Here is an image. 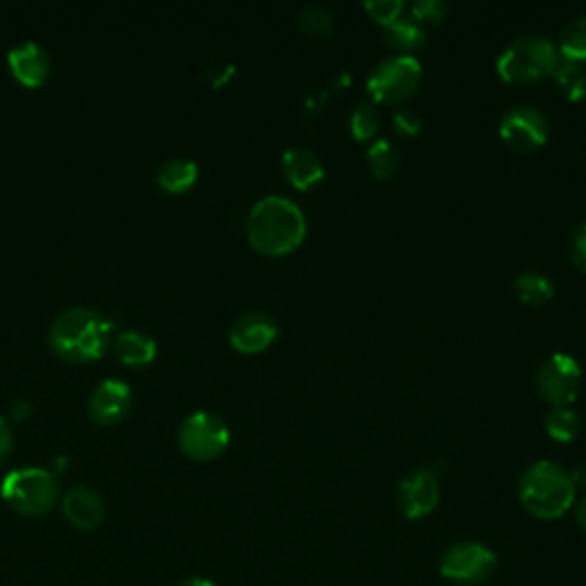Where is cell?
<instances>
[{
  "label": "cell",
  "mask_w": 586,
  "mask_h": 586,
  "mask_svg": "<svg viewBox=\"0 0 586 586\" xmlns=\"http://www.w3.org/2000/svg\"><path fill=\"white\" fill-rule=\"evenodd\" d=\"M197 177H199V165L193 159L174 156L159 167L156 182L167 193H186L195 186Z\"/></svg>",
  "instance_id": "cell-20"
},
{
  "label": "cell",
  "mask_w": 586,
  "mask_h": 586,
  "mask_svg": "<svg viewBox=\"0 0 586 586\" xmlns=\"http://www.w3.org/2000/svg\"><path fill=\"white\" fill-rule=\"evenodd\" d=\"M534 386L539 397L550 403V408L571 405L582 390V367L564 350L550 354L536 369Z\"/></svg>",
  "instance_id": "cell-9"
},
{
  "label": "cell",
  "mask_w": 586,
  "mask_h": 586,
  "mask_svg": "<svg viewBox=\"0 0 586 586\" xmlns=\"http://www.w3.org/2000/svg\"><path fill=\"white\" fill-rule=\"evenodd\" d=\"M365 12L373 23L386 28L405 14V3L403 0H369L365 3Z\"/></svg>",
  "instance_id": "cell-27"
},
{
  "label": "cell",
  "mask_w": 586,
  "mask_h": 586,
  "mask_svg": "<svg viewBox=\"0 0 586 586\" xmlns=\"http://www.w3.org/2000/svg\"><path fill=\"white\" fill-rule=\"evenodd\" d=\"M133 403V390L122 378H106L90 394V413L101 424L120 422Z\"/></svg>",
  "instance_id": "cell-15"
},
{
  "label": "cell",
  "mask_w": 586,
  "mask_h": 586,
  "mask_svg": "<svg viewBox=\"0 0 586 586\" xmlns=\"http://www.w3.org/2000/svg\"><path fill=\"white\" fill-rule=\"evenodd\" d=\"M112 324L93 307H69L57 314L48 330L51 348L69 362H90L106 354Z\"/></svg>",
  "instance_id": "cell-2"
},
{
  "label": "cell",
  "mask_w": 586,
  "mask_h": 586,
  "mask_svg": "<svg viewBox=\"0 0 586 586\" xmlns=\"http://www.w3.org/2000/svg\"><path fill=\"white\" fill-rule=\"evenodd\" d=\"M500 138L516 152H536L550 138V122L541 108L532 104L511 106L500 120Z\"/></svg>",
  "instance_id": "cell-10"
},
{
  "label": "cell",
  "mask_w": 586,
  "mask_h": 586,
  "mask_svg": "<svg viewBox=\"0 0 586 586\" xmlns=\"http://www.w3.org/2000/svg\"><path fill=\"white\" fill-rule=\"evenodd\" d=\"M386 44L401 55H415L426 44V28L413 17H401L399 21L383 28Z\"/></svg>",
  "instance_id": "cell-17"
},
{
  "label": "cell",
  "mask_w": 586,
  "mask_h": 586,
  "mask_svg": "<svg viewBox=\"0 0 586 586\" xmlns=\"http://www.w3.org/2000/svg\"><path fill=\"white\" fill-rule=\"evenodd\" d=\"M177 586H216V584L211 579H207V577H191V579L180 582Z\"/></svg>",
  "instance_id": "cell-34"
},
{
  "label": "cell",
  "mask_w": 586,
  "mask_h": 586,
  "mask_svg": "<svg viewBox=\"0 0 586 586\" xmlns=\"http://www.w3.org/2000/svg\"><path fill=\"white\" fill-rule=\"evenodd\" d=\"M296 21L301 25V31L312 37H328L337 25L335 12L328 6H318V3L303 6L296 14Z\"/></svg>",
  "instance_id": "cell-25"
},
{
  "label": "cell",
  "mask_w": 586,
  "mask_h": 586,
  "mask_svg": "<svg viewBox=\"0 0 586 586\" xmlns=\"http://www.w3.org/2000/svg\"><path fill=\"white\" fill-rule=\"evenodd\" d=\"M410 14L408 17H413L417 23H443L447 12H449V6L445 3V0H415L413 6L408 8Z\"/></svg>",
  "instance_id": "cell-28"
},
{
  "label": "cell",
  "mask_w": 586,
  "mask_h": 586,
  "mask_svg": "<svg viewBox=\"0 0 586 586\" xmlns=\"http://www.w3.org/2000/svg\"><path fill=\"white\" fill-rule=\"evenodd\" d=\"M115 354L131 367L150 365L156 358V339L140 330H124L115 337Z\"/></svg>",
  "instance_id": "cell-18"
},
{
  "label": "cell",
  "mask_w": 586,
  "mask_h": 586,
  "mask_svg": "<svg viewBox=\"0 0 586 586\" xmlns=\"http://www.w3.org/2000/svg\"><path fill=\"white\" fill-rule=\"evenodd\" d=\"M0 495L23 516H44L57 500V481L46 467L25 465L6 475L0 484Z\"/></svg>",
  "instance_id": "cell-6"
},
{
  "label": "cell",
  "mask_w": 586,
  "mask_h": 586,
  "mask_svg": "<svg viewBox=\"0 0 586 586\" xmlns=\"http://www.w3.org/2000/svg\"><path fill=\"white\" fill-rule=\"evenodd\" d=\"M8 65L19 83L40 87L51 74V55L40 42L23 40L8 51Z\"/></svg>",
  "instance_id": "cell-13"
},
{
  "label": "cell",
  "mask_w": 586,
  "mask_h": 586,
  "mask_svg": "<svg viewBox=\"0 0 586 586\" xmlns=\"http://www.w3.org/2000/svg\"><path fill=\"white\" fill-rule=\"evenodd\" d=\"M552 78L568 101L577 104L586 99V67L584 65L562 61L560 65H556Z\"/></svg>",
  "instance_id": "cell-24"
},
{
  "label": "cell",
  "mask_w": 586,
  "mask_h": 586,
  "mask_svg": "<svg viewBox=\"0 0 586 586\" xmlns=\"http://www.w3.org/2000/svg\"><path fill=\"white\" fill-rule=\"evenodd\" d=\"M575 520L579 524V530L586 534V497H584V500H579V504L575 509Z\"/></svg>",
  "instance_id": "cell-33"
},
{
  "label": "cell",
  "mask_w": 586,
  "mask_h": 586,
  "mask_svg": "<svg viewBox=\"0 0 586 586\" xmlns=\"http://www.w3.org/2000/svg\"><path fill=\"white\" fill-rule=\"evenodd\" d=\"M424 76V67L417 55H388L376 63L367 76V93L371 104L380 106H399L415 97Z\"/></svg>",
  "instance_id": "cell-5"
},
{
  "label": "cell",
  "mask_w": 586,
  "mask_h": 586,
  "mask_svg": "<svg viewBox=\"0 0 586 586\" xmlns=\"http://www.w3.org/2000/svg\"><path fill=\"white\" fill-rule=\"evenodd\" d=\"M63 511H65V518L76 527V530H83V532L97 530L106 518L104 497L95 488H87V486H76L65 495Z\"/></svg>",
  "instance_id": "cell-16"
},
{
  "label": "cell",
  "mask_w": 586,
  "mask_h": 586,
  "mask_svg": "<svg viewBox=\"0 0 586 586\" xmlns=\"http://www.w3.org/2000/svg\"><path fill=\"white\" fill-rule=\"evenodd\" d=\"M12 443H14L12 426L6 417H0V463H3L8 458V454L12 452Z\"/></svg>",
  "instance_id": "cell-31"
},
{
  "label": "cell",
  "mask_w": 586,
  "mask_h": 586,
  "mask_svg": "<svg viewBox=\"0 0 586 586\" xmlns=\"http://www.w3.org/2000/svg\"><path fill=\"white\" fill-rule=\"evenodd\" d=\"M180 447L193 460H214L231 443L227 422L211 410H195L180 424Z\"/></svg>",
  "instance_id": "cell-7"
},
{
  "label": "cell",
  "mask_w": 586,
  "mask_h": 586,
  "mask_svg": "<svg viewBox=\"0 0 586 586\" xmlns=\"http://www.w3.org/2000/svg\"><path fill=\"white\" fill-rule=\"evenodd\" d=\"M278 335H280L278 321L269 312L252 310L234 318V324L229 328V344L243 356H257L271 348Z\"/></svg>",
  "instance_id": "cell-12"
},
{
  "label": "cell",
  "mask_w": 586,
  "mask_h": 586,
  "mask_svg": "<svg viewBox=\"0 0 586 586\" xmlns=\"http://www.w3.org/2000/svg\"><path fill=\"white\" fill-rule=\"evenodd\" d=\"M571 477H573V484H575V488L579 490H586V463L584 465H579L577 467V470L575 473H571Z\"/></svg>",
  "instance_id": "cell-32"
},
{
  "label": "cell",
  "mask_w": 586,
  "mask_h": 586,
  "mask_svg": "<svg viewBox=\"0 0 586 586\" xmlns=\"http://www.w3.org/2000/svg\"><path fill=\"white\" fill-rule=\"evenodd\" d=\"M367 165L378 182L392 180L401 165V154L397 150V144L390 138L371 140V144L367 146Z\"/></svg>",
  "instance_id": "cell-21"
},
{
  "label": "cell",
  "mask_w": 586,
  "mask_h": 586,
  "mask_svg": "<svg viewBox=\"0 0 586 586\" xmlns=\"http://www.w3.org/2000/svg\"><path fill=\"white\" fill-rule=\"evenodd\" d=\"M513 291L520 303L530 307H541L554 299L556 284L550 275L541 271H524L513 278Z\"/></svg>",
  "instance_id": "cell-19"
},
{
  "label": "cell",
  "mask_w": 586,
  "mask_h": 586,
  "mask_svg": "<svg viewBox=\"0 0 586 586\" xmlns=\"http://www.w3.org/2000/svg\"><path fill=\"white\" fill-rule=\"evenodd\" d=\"M518 497L530 516L556 520L573 509L577 488L564 465L541 458L524 467L518 481Z\"/></svg>",
  "instance_id": "cell-3"
},
{
  "label": "cell",
  "mask_w": 586,
  "mask_h": 586,
  "mask_svg": "<svg viewBox=\"0 0 586 586\" xmlns=\"http://www.w3.org/2000/svg\"><path fill=\"white\" fill-rule=\"evenodd\" d=\"M250 246L263 257L296 252L307 237V216L286 195H263L252 204L246 223Z\"/></svg>",
  "instance_id": "cell-1"
},
{
  "label": "cell",
  "mask_w": 586,
  "mask_h": 586,
  "mask_svg": "<svg viewBox=\"0 0 586 586\" xmlns=\"http://www.w3.org/2000/svg\"><path fill=\"white\" fill-rule=\"evenodd\" d=\"M556 51H560V57L566 63H586V17L571 19L562 31L560 40L554 42Z\"/></svg>",
  "instance_id": "cell-22"
},
{
  "label": "cell",
  "mask_w": 586,
  "mask_h": 586,
  "mask_svg": "<svg viewBox=\"0 0 586 586\" xmlns=\"http://www.w3.org/2000/svg\"><path fill=\"white\" fill-rule=\"evenodd\" d=\"M562 63L556 44L545 35H520L497 55V74L511 85H532L550 78Z\"/></svg>",
  "instance_id": "cell-4"
},
{
  "label": "cell",
  "mask_w": 586,
  "mask_h": 586,
  "mask_svg": "<svg viewBox=\"0 0 586 586\" xmlns=\"http://www.w3.org/2000/svg\"><path fill=\"white\" fill-rule=\"evenodd\" d=\"M392 129L401 138H415L422 131V117L410 108H397L392 115Z\"/></svg>",
  "instance_id": "cell-29"
},
{
  "label": "cell",
  "mask_w": 586,
  "mask_h": 586,
  "mask_svg": "<svg viewBox=\"0 0 586 586\" xmlns=\"http://www.w3.org/2000/svg\"><path fill=\"white\" fill-rule=\"evenodd\" d=\"M568 257L577 271L586 273V223L573 229L571 239H568Z\"/></svg>",
  "instance_id": "cell-30"
},
{
  "label": "cell",
  "mask_w": 586,
  "mask_h": 586,
  "mask_svg": "<svg viewBox=\"0 0 586 586\" xmlns=\"http://www.w3.org/2000/svg\"><path fill=\"white\" fill-rule=\"evenodd\" d=\"M380 129V117H378V110L371 101H360L354 106V110H350L348 115V131H350V138L358 140V142H369L376 138Z\"/></svg>",
  "instance_id": "cell-26"
},
{
  "label": "cell",
  "mask_w": 586,
  "mask_h": 586,
  "mask_svg": "<svg viewBox=\"0 0 586 586\" xmlns=\"http://www.w3.org/2000/svg\"><path fill=\"white\" fill-rule=\"evenodd\" d=\"M282 174L284 180L301 193H310L326 180V165L318 154L307 146H289L282 152Z\"/></svg>",
  "instance_id": "cell-14"
},
{
  "label": "cell",
  "mask_w": 586,
  "mask_h": 586,
  "mask_svg": "<svg viewBox=\"0 0 586 586\" xmlns=\"http://www.w3.org/2000/svg\"><path fill=\"white\" fill-rule=\"evenodd\" d=\"M397 502L408 520H422L431 516L440 504L437 475L431 467H417V470L408 473L397 488Z\"/></svg>",
  "instance_id": "cell-11"
},
{
  "label": "cell",
  "mask_w": 586,
  "mask_h": 586,
  "mask_svg": "<svg viewBox=\"0 0 586 586\" xmlns=\"http://www.w3.org/2000/svg\"><path fill=\"white\" fill-rule=\"evenodd\" d=\"M495 568V552L475 541L454 543L440 556V575L458 586H479L490 579Z\"/></svg>",
  "instance_id": "cell-8"
},
{
  "label": "cell",
  "mask_w": 586,
  "mask_h": 586,
  "mask_svg": "<svg viewBox=\"0 0 586 586\" xmlns=\"http://www.w3.org/2000/svg\"><path fill=\"white\" fill-rule=\"evenodd\" d=\"M545 433L554 440V443L568 445L579 435V415L573 410V405L550 408L545 415Z\"/></svg>",
  "instance_id": "cell-23"
}]
</instances>
